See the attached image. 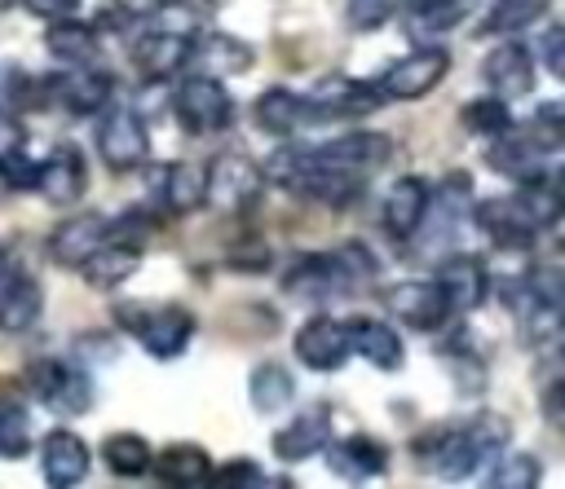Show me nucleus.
Wrapping results in <instances>:
<instances>
[{
  "instance_id": "f257e3e1",
  "label": "nucleus",
  "mask_w": 565,
  "mask_h": 489,
  "mask_svg": "<svg viewBox=\"0 0 565 489\" xmlns=\"http://www.w3.org/2000/svg\"><path fill=\"white\" fill-rule=\"evenodd\" d=\"M411 449H415L419 467L437 471L441 480H468L508 449V423L477 419L463 427H433L428 436H415Z\"/></svg>"
},
{
  "instance_id": "f03ea898",
  "label": "nucleus",
  "mask_w": 565,
  "mask_h": 489,
  "mask_svg": "<svg viewBox=\"0 0 565 489\" xmlns=\"http://www.w3.org/2000/svg\"><path fill=\"white\" fill-rule=\"evenodd\" d=\"M115 317L124 322V330L137 335V344L154 357V361H172L185 352L190 335H194V313L181 304H119Z\"/></svg>"
},
{
  "instance_id": "7ed1b4c3",
  "label": "nucleus",
  "mask_w": 565,
  "mask_h": 489,
  "mask_svg": "<svg viewBox=\"0 0 565 489\" xmlns=\"http://www.w3.org/2000/svg\"><path fill=\"white\" fill-rule=\"evenodd\" d=\"M26 379H31L35 396L53 414H62V419H79V414L93 410V379L75 361H66V357H40V361H31Z\"/></svg>"
},
{
  "instance_id": "20e7f679",
  "label": "nucleus",
  "mask_w": 565,
  "mask_h": 489,
  "mask_svg": "<svg viewBox=\"0 0 565 489\" xmlns=\"http://www.w3.org/2000/svg\"><path fill=\"white\" fill-rule=\"evenodd\" d=\"M172 110L181 119L185 132H225L234 123V97L225 93V84L216 75H185L177 84V97H172Z\"/></svg>"
},
{
  "instance_id": "39448f33",
  "label": "nucleus",
  "mask_w": 565,
  "mask_h": 489,
  "mask_svg": "<svg viewBox=\"0 0 565 489\" xmlns=\"http://www.w3.org/2000/svg\"><path fill=\"white\" fill-rule=\"evenodd\" d=\"M477 225H481V233H486L494 247H508V251L534 247V238H539V229H543L530 189L481 203V207H477Z\"/></svg>"
},
{
  "instance_id": "423d86ee",
  "label": "nucleus",
  "mask_w": 565,
  "mask_h": 489,
  "mask_svg": "<svg viewBox=\"0 0 565 489\" xmlns=\"http://www.w3.org/2000/svg\"><path fill=\"white\" fill-rule=\"evenodd\" d=\"M305 106H309V119H362L384 106V93L380 84H366L353 75H322L309 88Z\"/></svg>"
},
{
  "instance_id": "0eeeda50",
  "label": "nucleus",
  "mask_w": 565,
  "mask_h": 489,
  "mask_svg": "<svg viewBox=\"0 0 565 489\" xmlns=\"http://www.w3.org/2000/svg\"><path fill=\"white\" fill-rule=\"evenodd\" d=\"M450 70V53L437 48V44H424V48H411L406 57L388 62V70L380 75V93L384 101H415L424 93H433Z\"/></svg>"
},
{
  "instance_id": "6e6552de",
  "label": "nucleus",
  "mask_w": 565,
  "mask_h": 489,
  "mask_svg": "<svg viewBox=\"0 0 565 489\" xmlns=\"http://www.w3.org/2000/svg\"><path fill=\"white\" fill-rule=\"evenodd\" d=\"M97 154L110 172H132L146 163L150 154V132H146V119L132 110V106H115L106 110V119L97 123Z\"/></svg>"
},
{
  "instance_id": "1a4fd4ad",
  "label": "nucleus",
  "mask_w": 565,
  "mask_h": 489,
  "mask_svg": "<svg viewBox=\"0 0 565 489\" xmlns=\"http://www.w3.org/2000/svg\"><path fill=\"white\" fill-rule=\"evenodd\" d=\"M110 93H115L110 70H97L93 62L88 66H66L62 75L44 79V101L66 110V115H97V110H106Z\"/></svg>"
},
{
  "instance_id": "9d476101",
  "label": "nucleus",
  "mask_w": 565,
  "mask_h": 489,
  "mask_svg": "<svg viewBox=\"0 0 565 489\" xmlns=\"http://www.w3.org/2000/svg\"><path fill=\"white\" fill-rule=\"evenodd\" d=\"M40 308H44L40 278H35L26 264H18V260L0 247V330L18 335V330L35 326Z\"/></svg>"
},
{
  "instance_id": "9b49d317",
  "label": "nucleus",
  "mask_w": 565,
  "mask_h": 489,
  "mask_svg": "<svg viewBox=\"0 0 565 489\" xmlns=\"http://www.w3.org/2000/svg\"><path fill=\"white\" fill-rule=\"evenodd\" d=\"M265 189V172L243 154H221L207 167V203H216L230 216H243Z\"/></svg>"
},
{
  "instance_id": "f8f14e48",
  "label": "nucleus",
  "mask_w": 565,
  "mask_h": 489,
  "mask_svg": "<svg viewBox=\"0 0 565 489\" xmlns=\"http://www.w3.org/2000/svg\"><path fill=\"white\" fill-rule=\"evenodd\" d=\"M384 304L397 322H406L411 330H441L446 317H450V304L437 286V278H406V282H393L384 291Z\"/></svg>"
},
{
  "instance_id": "ddd939ff",
  "label": "nucleus",
  "mask_w": 565,
  "mask_h": 489,
  "mask_svg": "<svg viewBox=\"0 0 565 489\" xmlns=\"http://www.w3.org/2000/svg\"><path fill=\"white\" fill-rule=\"evenodd\" d=\"M291 352L300 357V366H309V370H318V374H331V370H340V366L353 357V352H349L344 322H335V317H327V313L309 317V322L296 330Z\"/></svg>"
},
{
  "instance_id": "4468645a",
  "label": "nucleus",
  "mask_w": 565,
  "mask_h": 489,
  "mask_svg": "<svg viewBox=\"0 0 565 489\" xmlns=\"http://www.w3.org/2000/svg\"><path fill=\"white\" fill-rule=\"evenodd\" d=\"M35 189L53 207H71L88 189V167L75 145H53L44 163H35Z\"/></svg>"
},
{
  "instance_id": "2eb2a0df",
  "label": "nucleus",
  "mask_w": 565,
  "mask_h": 489,
  "mask_svg": "<svg viewBox=\"0 0 565 489\" xmlns=\"http://www.w3.org/2000/svg\"><path fill=\"white\" fill-rule=\"evenodd\" d=\"M428 211H433V185L424 176H397L384 194V233L406 242L424 229Z\"/></svg>"
},
{
  "instance_id": "dca6fc26",
  "label": "nucleus",
  "mask_w": 565,
  "mask_h": 489,
  "mask_svg": "<svg viewBox=\"0 0 565 489\" xmlns=\"http://www.w3.org/2000/svg\"><path fill=\"white\" fill-rule=\"evenodd\" d=\"M481 79L494 97L503 101H516L534 88V53L525 44H494L486 57H481Z\"/></svg>"
},
{
  "instance_id": "f3484780",
  "label": "nucleus",
  "mask_w": 565,
  "mask_h": 489,
  "mask_svg": "<svg viewBox=\"0 0 565 489\" xmlns=\"http://www.w3.org/2000/svg\"><path fill=\"white\" fill-rule=\"evenodd\" d=\"M313 154L322 163H331V167H344L353 176H366V172H380L393 159V137L388 132H344V137L318 145Z\"/></svg>"
},
{
  "instance_id": "a211bd4d",
  "label": "nucleus",
  "mask_w": 565,
  "mask_h": 489,
  "mask_svg": "<svg viewBox=\"0 0 565 489\" xmlns=\"http://www.w3.org/2000/svg\"><path fill=\"white\" fill-rule=\"evenodd\" d=\"M327 454V467L340 476V480H371V476H384L388 471V445L366 436V432H353V436H340V441H327L322 445Z\"/></svg>"
},
{
  "instance_id": "6ab92c4d",
  "label": "nucleus",
  "mask_w": 565,
  "mask_h": 489,
  "mask_svg": "<svg viewBox=\"0 0 565 489\" xmlns=\"http://www.w3.org/2000/svg\"><path fill=\"white\" fill-rule=\"evenodd\" d=\"M40 471L53 489H71L88 476V445L79 432L71 427H53L44 441H40Z\"/></svg>"
},
{
  "instance_id": "aec40b11",
  "label": "nucleus",
  "mask_w": 565,
  "mask_h": 489,
  "mask_svg": "<svg viewBox=\"0 0 565 489\" xmlns=\"http://www.w3.org/2000/svg\"><path fill=\"white\" fill-rule=\"evenodd\" d=\"M547 150H552V145L539 141V132H530V137H508V132H499V137H490L486 163H490L494 172H503V176L530 185V181H543V176H547V172H543V154H547Z\"/></svg>"
},
{
  "instance_id": "412c9836",
  "label": "nucleus",
  "mask_w": 565,
  "mask_h": 489,
  "mask_svg": "<svg viewBox=\"0 0 565 489\" xmlns=\"http://www.w3.org/2000/svg\"><path fill=\"white\" fill-rule=\"evenodd\" d=\"M331 410L327 405H309V410H300L287 427H278L274 436H269V449L282 458V463H305V458H313L327 441H331Z\"/></svg>"
},
{
  "instance_id": "4be33fe9",
  "label": "nucleus",
  "mask_w": 565,
  "mask_h": 489,
  "mask_svg": "<svg viewBox=\"0 0 565 489\" xmlns=\"http://www.w3.org/2000/svg\"><path fill=\"white\" fill-rule=\"evenodd\" d=\"M137 269H141V247L115 242V238H106L102 247H93V251L75 264V273H79L93 291H115V286H124Z\"/></svg>"
},
{
  "instance_id": "5701e85b",
  "label": "nucleus",
  "mask_w": 565,
  "mask_h": 489,
  "mask_svg": "<svg viewBox=\"0 0 565 489\" xmlns=\"http://www.w3.org/2000/svg\"><path fill=\"white\" fill-rule=\"evenodd\" d=\"M132 66L141 79H172L177 70L190 66V35L181 31H146L132 44Z\"/></svg>"
},
{
  "instance_id": "b1692460",
  "label": "nucleus",
  "mask_w": 565,
  "mask_h": 489,
  "mask_svg": "<svg viewBox=\"0 0 565 489\" xmlns=\"http://www.w3.org/2000/svg\"><path fill=\"white\" fill-rule=\"evenodd\" d=\"M437 286H441L450 313H472V308H481L486 295H490V273H486L481 260H472V256H450V260H441V269H437Z\"/></svg>"
},
{
  "instance_id": "393cba45",
  "label": "nucleus",
  "mask_w": 565,
  "mask_h": 489,
  "mask_svg": "<svg viewBox=\"0 0 565 489\" xmlns=\"http://www.w3.org/2000/svg\"><path fill=\"white\" fill-rule=\"evenodd\" d=\"M163 211L168 216H194L199 207H207V167L203 163H168L154 181Z\"/></svg>"
},
{
  "instance_id": "a878e982",
  "label": "nucleus",
  "mask_w": 565,
  "mask_h": 489,
  "mask_svg": "<svg viewBox=\"0 0 565 489\" xmlns=\"http://www.w3.org/2000/svg\"><path fill=\"white\" fill-rule=\"evenodd\" d=\"M252 44L230 35V31H203V35H190V62L203 66V75H243L252 66Z\"/></svg>"
},
{
  "instance_id": "bb28decb",
  "label": "nucleus",
  "mask_w": 565,
  "mask_h": 489,
  "mask_svg": "<svg viewBox=\"0 0 565 489\" xmlns=\"http://www.w3.org/2000/svg\"><path fill=\"white\" fill-rule=\"evenodd\" d=\"M344 335H349V352L366 357L375 370H402V335L388 326V322H375V317H353L344 322Z\"/></svg>"
},
{
  "instance_id": "cd10ccee",
  "label": "nucleus",
  "mask_w": 565,
  "mask_h": 489,
  "mask_svg": "<svg viewBox=\"0 0 565 489\" xmlns=\"http://www.w3.org/2000/svg\"><path fill=\"white\" fill-rule=\"evenodd\" d=\"M150 471L163 480V485H177V489H199L212 480V458L203 445H190V441H177V445H163L154 458H150Z\"/></svg>"
},
{
  "instance_id": "c85d7f7f",
  "label": "nucleus",
  "mask_w": 565,
  "mask_h": 489,
  "mask_svg": "<svg viewBox=\"0 0 565 489\" xmlns=\"http://www.w3.org/2000/svg\"><path fill=\"white\" fill-rule=\"evenodd\" d=\"M106 242V216H66L53 233H49V256L62 269H75L93 247Z\"/></svg>"
},
{
  "instance_id": "c756f323",
  "label": "nucleus",
  "mask_w": 565,
  "mask_h": 489,
  "mask_svg": "<svg viewBox=\"0 0 565 489\" xmlns=\"http://www.w3.org/2000/svg\"><path fill=\"white\" fill-rule=\"evenodd\" d=\"M252 119H256V128L269 132V137H291L300 123H309V106H305V97L291 93V88H265V93L256 97V106H252Z\"/></svg>"
},
{
  "instance_id": "7c9ffc66",
  "label": "nucleus",
  "mask_w": 565,
  "mask_h": 489,
  "mask_svg": "<svg viewBox=\"0 0 565 489\" xmlns=\"http://www.w3.org/2000/svg\"><path fill=\"white\" fill-rule=\"evenodd\" d=\"M44 48H49V57L62 62V66H88V62H97V31L84 26V22H75V18L66 13V18H53V22H49Z\"/></svg>"
},
{
  "instance_id": "2f4dec72",
  "label": "nucleus",
  "mask_w": 565,
  "mask_h": 489,
  "mask_svg": "<svg viewBox=\"0 0 565 489\" xmlns=\"http://www.w3.org/2000/svg\"><path fill=\"white\" fill-rule=\"evenodd\" d=\"M296 396V379L282 361H260L252 374H247V401L260 410V414H278L282 405H291Z\"/></svg>"
},
{
  "instance_id": "473e14b6",
  "label": "nucleus",
  "mask_w": 565,
  "mask_h": 489,
  "mask_svg": "<svg viewBox=\"0 0 565 489\" xmlns=\"http://www.w3.org/2000/svg\"><path fill=\"white\" fill-rule=\"evenodd\" d=\"M102 458H106V467H110L115 476L137 480V476H146V471H150L154 449H150V445H146V436H137V432H115V436H106V441H102Z\"/></svg>"
},
{
  "instance_id": "72a5a7b5",
  "label": "nucleus",
  "mask_w": 565,
  "mask_h": 489,
  "mask_svg": "<svg viewBox=\"0 0 565 489\" xmlns=\"http://www.w3.org/2000/svg\"><path fill=\"white\" fill-rule=\"evenodd\" d=\"M468 13L463 0H406V31L411 35H437L459 26V18Z\"/></svg>"
},
{
  "instance_id": "f704fd0d",
  "label": "nucleus",
  "mask_w": 565,
  "mask_h": 489,
  "mask_svg": "<svg viewBox=\"0 0 565 489\" xmlns=\"http://www.w3.org/2000/svg\"><path fill=\"white\" fill-rule=\"evenodd\" d=\"M35 432H31V410L18 396H0V458H22L31 454Z\"/></svg>"
},
{
  "instance_id": "c9c22d12",
  "label": "nucleus",
  "mask_w": 565,
  "mask_h": 489,
  "mask_svg": "<svg viewBox=\"0 0 565 489\" xmlns=\"http://www.w3.org/2000/svg\"><path fill=\"white\" fill-rule=\"evenodd\" d=\"M543 13H547V0H494L486 22H481V31L486 35H512V31L534 26Z\"/></svg>"
},
{
  "instance_id": "e433bc0d",
  "label": "nucleus",
  "mask_w": 565,
  "mask_h": 489,
  "mask_svg": "<svg viewBox=\"0 0 565 489\" xmlns=\"http://www.w3.org/2000/svg\"><path fill=\"white\" fill-rule=\"evenodd\" d=\"M543 480V463L534 454H499L490 463V485L494 489H530Z\"/></svg>"
},
{
  "instance_id": "4c0bfd02",
  "label": "nucleus",
  "mask_w": 565,
  "mask_h": 489,
  "mask_svg": "<svg viewBox=\"0 0 565 489\" xmlns=\"http://www.w3.org/2000/svg\"><path fill=\"white\" fill-rule=\"evenodd\" d=\"M463 128L468 132H477V137H499V132H508L512 128V115H508V101L503 97H477V101H468L463 106Z\"/></svg>"
},
{
  "instance_id": "58836bf2",
  "label": "nucleus",
  "mask_w": 565,
  "mask_h": 489,
  "mask_svg": "<svg viewBox=\"0 0 565 489\" xmlns=\"http://www.w3.org/2000/svg\"><path fill=\"white\" fill-rule=\"evenodd\" d=\"M397 13V0H344V18L353 31H380Z\"/></svg>"
},
{
  "instance_id": "ea45409f",
  "label": "nucleus",
  "mask_w": 565,
  "mask_h": 489,
  "mask_svg": "<svg viewBox=\"0 0 565 489\" xmlns=\"http://www.w3.org/2000/svg\"><path fill=\"white\" fill-rule=\"evenodd\" d=\"M212 480H216V485H269L252 458H230V463L212 467Z\"/></svg>"
},
{
  "instance_id": "a19ab883",
  "label": "nucleus",
  "mask_w": 565,
  "mask_h": 489,
  "mask_svg": "<svg viewBox=\"0 0 565 489\" xmlns=\"http://www.w3.org/2000/svg\"><path fill=\"white\" fill-rule=\"evenodd\" d=\"M539 48H543L547 70H552L556 79H565V26H547L543 40H539Z\"/></svg>"
},
{
  "instance_id": "79ce46f5",
  "label": "nucleus",
  "mask_w": 565,
  "mask_h": 489,
  "mask_svg": "<svg viewBox=\"0 0 565 489\" xmlns=\"http://www.w3.org/2000/svg\"><path fill=\"white\" fill-rule=\"evenodd\" d=\"M22 145H26V128H22V119H18L13 110H0V154L22 150Z\"/></svg>"
},
{
  "instance_id": "37998d69",
  "label": "nucleus",
  "mask_w": 565,
  "mask_h": 489,
  "mask_svg": "<svg viewBox=\"0 0 565 489\" xmlns=\"http://www.w3.org/2000/svg\"><path fill=\"white\" fill-rule=\"evenodd\" d=\"M22 4H26L35 18H49V22H53V18L75 13V4H79V0H22Z\"/></svg>"
},
{
  "instance_id": "c03bdc74",
  "label": "nucleus",
  "mask_w": 565,
  "mask_h": 489,
  "mask_svg": "<svg viewBox=\"0 0 565 489\" xmlns=\"http://www.w3.org/2000/svg\"><path fill=\"white\" fill-rule=\"evenodd\" d=\"M543 410H547V419H552V423H561V379L543 388Z\"/></svg>"
}]
</instances>
